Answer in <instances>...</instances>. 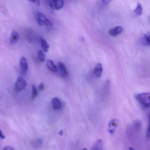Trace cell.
<instances>
[{
	"mask_svg": "<svg viewBox=\"0 0 150 150\" xmlns=\"http://www.w3.org/2000/svg\"><path fill=\"white\" fill-rule=\"evenodd\" d=\"M136 100L144 106L150 108V93L143 92L137 94L135 96Z\"/></svg>",
	"mask_w": 150,
	"mask_h": 150,
	"instance_id": "1",
	"label": "cell"
},
{
	"mask_svg": "<svg viewBox=\"0 0 150 150\" xmlns=\"http://www.w3.org/2000/svg\"><path fill=\"white\" fill-rule=\"evenodd\" d=\"M35 18L37 23L39 25L49 26L51 25L50 20L41 12L39 11L36 12L35 14Z\"/></svg>",
	"mask_w": 150,
	"mask_h": 150,
	"instance_id": "2",
	"label": "cell"
},
{
	"mask_svg": "<svg viewBox=\"0 0 150 150\" xmlns=\"http://www.w3.org/2000/svg\"><path fill=\"white\" fill-rule=\"evenodd\" d=\"M27 85V83L25 80L21 77H18L15 83V90L17 92H20L23 90Z\"/></svg>",
	"mask_w": 150,
	"mask_h": 150,
	"instance_id": "3",
	"label": "cell"
},
{
	"mask_svg": "<svg viewBox=\"0 0 150 150\" xmlns=\"http://www.w3.org/2000/svg\"><path fill=\"white\" fill-rule=\"evenodd\" d=\"M20 72L23 76L26 75L28 72V64L25 57L22 56L19 60Z\"/></svg>",
	"mask_w": 150,
	"mask_h": 150,
	"instance_id": "4",
	"label": "cell"
},
{
	"mask_svg": "<svg viewBox=\"0 0 150 150\" xmlns=\"http://www.w3.org/2000/svg\"><path fill=\"white\" fill-rule=\"evenodd\" d=\"M49 5L53 9L59 10L62 9L64 5V1L62 0H53L49 1Z\"/></svg>",
	"mask_w": 150,
	"mask_h": 150,
	"instance_id": "5",
	"label": "cell"
},
{
	"mask_svg": "<svg viewBox=\"0 0 150 150\" xmlns=\"http://www.w3.org/2000/svg\"><path fill=\"white\" fill-rule=\"evenodd\" d=\"M58 68H59L60 74L62 77L65 78L68 76V71L66 66L62 63L59 62L58 63Z\"/></svg>",
	"mask_w": 150,
	"mask_h": 150,
	"instance_id": "6",
	"label": "cell"
},
{
	"mask_svg": "<svg viewBox=\"0 0 150 150\" xmlns=\"http://www.w3.org/2000/svg\"><path fill=\"white\" fill-rule=\"evenodd\" d=\"M123 28L121 26H117L108 31V33L113 37H115L122 32Z\"/></svg>",
	"mask_w": 150,
	"mask_h": 150,
	"instance_id": "7",
	"label": "cell"
},
{
	"mask_svg": "<svg viewBox=\"0 0 150 150\" xmlns=\"http://www.w3.org/2000/svg\"><path fill=\"white\" fill-rule=\"evenodd\" d=\"M118 124H119V121L116 119H113L110 121L108 124V129L110 134H112L114 133Z\"/></svg>",
	"mask_w": 150,
	"mask_h": 150,
	"instance_id": "8",
	"label": "cell"
},
{
	"mask_svg": "<svg viewBox=\"0 0 150 150\" xmlns=\"http://www.w3.org/2000/svg\"><path fill=\"white\" fill-rule=\"evenodd\" d=\"M93 72L95 75L98 78L101 77L103 72V68L101 63H98L96 64L93 70Z\"/></svg>",
	"mask_w": 150,
	"mask_h": 150,
	"instance_id": "9",
	"label": "cell"
},
{
	"mask_svg": "<svg viewBox=\"0 0 150 150\" xmlns=\"http://www.w3.org/2000/svg\"><path fill=\"white\" fill-rule=\"evenodd\" d=\"M52 104L53 108L55 109V110H59V109L61 108V102L60 100L58 98H53L52 99Z\"/></svg>",
	"mask_w": 150,
	"mask_h": 150,
	"instance_id": "10",
	"label": "cell"
},
{
	"mask_svg": "<svg viewBox=\"0 0 150 150\" xmlns=\"http://www.w3.org/2000/svg\"><path fill=\"white\" fill-rule=\"evenodd\" d=\"M19 39V34L16 31H13L11 34L9 38V42L11 44H15Z\"/></svg>",
	"mask_w": 150,
	"mask_h": 150,
	"instance_id": "11",
	"label": "cell"
},
{
	"mask_svg": "<svg viewBox=\"0 0 150 150\" xmlns=\"http://www.w3.org/2000/svg\"><path fill=\"white\" fill-rule=\"evenodd\" d=\"M91 150H103V143L102 140H98L92 147Z\"/></svg>",
	"mask_w": 150,
	"mask_h": 150,
	"instance_id": "12",
	"label": "cell"
},
{
	"mask_svg": "<svg viewBox=\"0 0 150 150\" xmlns=\"http://www.w3.org/2000/svg\"><path fill=\"white\" fill-rule=\"evenodd\" d=\"M47 68L52 72L55 73L58 70L57 67L52 60H47Z\"/></svg>",
	"mask_w": 150,
	"mask_h": 150,
	"instance_id": "13",
	"label": "cell"
},
{
	"mask_svg": "<svg viewBox=\"0 0 150 150\" xmlns=\"http://www.w3.org/2000/svg\"><path fill=\"white\" fill-rule=\"evenodd\" d=\"M40 43H41V45L42 47V49H43L45 52H48V49L50 48V45L48 44L46 41L43 38H41L40 39Z\"/></svg>",
	"mask_w": 150,
	"mask_h": 150,
	"instance_id": "14",
	"label": "cell"
},
{
	"mask_svg": "<svg viewBox=\"0 0 150 150\" xmlns=\"http://www.w3.org/2000/svg\"><path fill=\"white\" fill-rule=\"evenodd\" d=\"M143 10V9L142 4L140 3H138L137 6L134 10V12L138 16H141L142 14Z\"/></svg>",
	"mask_w": 150,
	"mask_h": 150,
	"instance_id": "15",
	"label": "cell"
},
{
	"mask_svg": "<svg viewBox=\"0 0 150 150\" xmlns=\"http://www.w3.org/2000/svg\"><path fill=\"white\" fill-rule=\"evenodd\" d=\"M38 57L39 60L41 62H45V55L42 51L40 50L38 52Z\"/></svg>",
	"mask_w": 150,
	"mask_h": 150,
	"instance_id": "16",
	"label": "cell"
},
{
	"mask_svg": "<svg viewBox=\"0 0 150 150\" xmlns=\"http://www.w3.org/2000/svg\"><path fill=\"white\" fill-rule=\"evenodd\" d=\"M32 99L34 100L38 95V91L36 87L34 85H32Z\"/></svg>",
	"mask_w": 150,
	"mask_h": 150,
	"instance_id": "17",
	"label": "cell"
},
{
	"mask_svg": "<svg viewBox=\"0 0 150 150\" xmlns=\"http://www.w3.org/2000/svg\"><path fill=\"white\" fill-rule=\"evenodd\" d=\"M144 39L148 45H150V33L147 32L144 35Z\"/></svg>",
	"mask_w": 150,
	"mask_h": 150,
	"instance_id": "18",
	"label": "cell"
},
{
	"mask_svg": "<svg viewBox=\"0 0 150 150\" xmlns=\"http://www.w3.org/2000/svg\"><path fill=\"white\" fill-rule=\"evenodd\" d=\"M110 1H102L100 3V5L102 8L107 6L110 2Z\"/></svg>",
	"mask_w": 150,
	"mask_h": 150,
	"instance_id": "19",
	"label": "cell"
},
{
	"mask_svg": "<svg viewBox=\"0 0 150 150\" xmlns=\"http://www.w3.org/2000/svg\"><path fill=\"white\" fill-rule=\"evenodd\" d=\"M42 144V141L40 139H38V140H36L33 143V146H35V147L37 146V147H38V146L41 145Z\"/></svg>",
	"mask_w": 150,
	"mask_h": 150,
	"instance_id": "20",
	"label": "cell"
},
{
	"mask_svg": "<svg viewBox=\"0 0 150 150\" xmlns=\"http://www.w3.org/2000/svg\"><path fill=\"white\" fill-rule=\"evenodd\" d=\"M147 137L149 138L150 137V113L149 117V125L148 127V129L147 130Z\"/></svg>",
	"mask_w": 150,
	"mask_h": 150,
	"instance_id": "21",
	"label": "cell"
},
{
	"mask_svg": "<svg viewBox=\"0 0 150 150\" xmlns=\"http://www.w3.org/2000/svg\"><path fill=\"white\" fill-rule=\"evenodd\" d=\"M45 88V85H44V84L43 83H40V85H39V91H40L44 90Z\"/></svg>",
	"mask_w": 150,
	"mask_h": 150,
	"instance_id": "22",
	"label": "cell"
},
{
	"mask_svg": "<svg viewBox=\"0 0 150 150\" xmlns=\"http://www.w3.org/2000/svg\"><path fill=\"white\" fill-rule=\"evenodd\" d=\"M30 1L32 2L33 3H34V4H36V5H38V6H40V1H38V0H34V1Z\"/></svg>",
	"mask_w": 150,
	"mask_h": 150,
	"instance_id": "23",
	"label": "cell"
},
{
	"mask_svg": "<svg viewBox=\"0 0 150 150\" xmlns=\"http://www.w3.org/2000/svg\"><path fill=\"white\" fill-rule=\"evenodd\" d=\"M5 138H6V137H5V135L4 134L2 131L0 129V138L1 139H5Z\"/></svg>",
	"mask_w": 150,
	"mask_h": 150,
	"instance_id": "24",
	"label": "cell"
},
{
	"mask_svg": "<svg viewBox=\"0 0 150 150\" xmlns=\"http://www.w3.org/2000/svg\"><path fill=\"white\" fill-rule=\"evenodd\" d=\"M4 150H15L14 148L12 147H11V146H7L6 147H4Z\"/></svg>",
	"mask_w": 150,
	"mask_h": 150,
	"instance_id": "25",
	"label": "cell"
},
{
	"mask_svg": "<svg viewBox=\"0 0 150 150\" xmlns=\"http://www.w3.org/2000/svg\"><path fill=\"white\" fill-rule=\"evenodd\" d=\"M63 130H61V131H60V132H59V135L60 136H62L63 135Z\"/></svg>",
	"mask_w": 150,
	"mask_h": 150,
	"instance_id": "26",
	"label": "cell"
},
{
	"mask_svg": "<svg viewBox=\"0 0 150 150\" xmlns=\"http://www.w3.org/2000/svg\"><path fill=\"white\" fill-rule=\"evenodd\" d=\"M129 150H135L134 148H132V147H129Z\"/></svg>",
	"mask_w": 150,
	"mask_h": 150,
	"instance_id": "27",
	"label": "cell"
},
{
	"mask_svg": "<svg viewBox=\"0 0 150 150\" xmlns=\"http://www.w3.org/2000/svg\"><path fill=\"white\" fill-rule=\"evenodd\" d=\"M82 150H87V149L86 148H84V149H83Z\"/></svg>",
	"mask_w": 150,
	"mask_h": 150,
	"instance_id": "28",
	"label": "cell"
}]
</instances>
